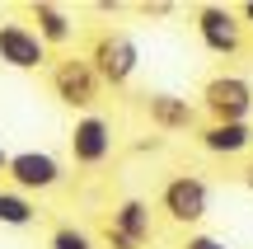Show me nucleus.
Listing matches in <instances>:
<instances>
[{
	"label": "nucleus",
	"mask_w": 253,
	"mask_h": 249,
	"mask_svg": "<svg viewBox=\"0 0 253 249\" xmlns=\"http://www.w3.org/2000/svg\"><path fill=\"white\" fill-rule=\"evenodd\" d=\"M197 108L207 122H253V80L239 71H216L202 80Z\"/></svg>",
	"instance_id": "1"
},
{
	"label": "nucleus",
	"mask_w": 253,
	"mask_h": 249,
	"mask_svg": "<svg viewBox=\"0 0 253 249\" xmlns=\"http://www.w3.org/2000/svg\"><path fill=\"white\" fill-rule=\"evenodd\" d=\"M89 66L99 71L103 90H126V85L136 80V71H141V47H136L131 33H122V28H103V33H94L89 43Z\"/></svg>",
	"instance_id": "2"
},
{
	"label": "nucleus",
	"mask_w": 253,
	"mask_h": 249,
	"mask_svg": "<svg viewBox=\"0 0 253 249\" xmlns=\"http://www.w3.org/2000/svg\"><path fill=\"white\" fill-rule=\"evenodd\" d=\"M47 75H52V94L66 103V108L94 113V103H99V94H103V80H99V71L89 66V56H84V52L52 61V66H47Z\"/></svg>",
	"instance_id": "3"
},
{
	"label": "nucleus",
	"mask_w": 253,
	"mask_h": 249,
	"mask_svg": "<svg viewBox=\"0 0 253 249\" xmlns=\"http://www.w3.org/2000/svg\"><path fill=\"white\" fill-rule=\"evenodd\" d=\"M160 212L173 226H202L211 216V184L202 174H169L160 188Z\"/></svg>",
	"instance_id": "4"
},
{
	"label": "nucleus",
	"mask_w": 253,
	"mask_h": 249,
	"mask_svg": "<svg viewBox=\"0 0 253 249\" xmlns=\"http://www.w3.org/2000/svg\"><path fill=\"white\" fill-rule=\"evenodd\" d=\"M5 184L28 193V198H38V193H52V188L66 184V165L52 150H14L9 169H5Z\"/></svg>",
	"instance_id": "5"
},
{
	"label": "nucleus",
	"mask_w": 253,
	"mask_h": 249,
	"mask_svg": "<svg viewBox=\"0 0 253 249\" xmlns=\"http://www.w3.org/2000/svg\"><path fill=\"white\" fill-rule=\"evenodd\" d=\"M66 146H71V160L80 169H99V165H108V160H113L118 137H113V122L103 118V113H80V118L71 122Z\"/></svg>",
	"instance_id": "6"
},
{
	"label": "nucleus",
	"mask_w": 253,
	"mask_h": 249,
	"mask_svg": "<svg viewBox=\"0 0 253 249\" xmlns=\"http://www.w3.org/2000/svg\"><path fill=\"white\" fill-rule=\"evenodd\" d=\"M0 66L42 71V66H52V47L38 38V28L28 19H0Z\"/></svg>",
	"instance_id": "7"
},
{
	"label": "nucleus",
	"mask_w": 253,
	"mask_h": 249,
	"mask_svg": "<svg viewBox=\"0 0 253 249\" xmlns=\"http://www.w3.org/2000/svg\"><path fill=\"white\" fill-rule=\"evenodd\" d=\"M197 38L211 56H239L244 52V19L230 5H202L197 9Z\"/></svg>",
	"instance_id": "8"
},
{
	"label": "nucleus",
	"mask_w": 253,
	"mask_h": 249,
	"mask_svg": "<svg viewBox=\"0 0 253 249\" xmlns=\"http://www.w3.org/2000/svg\"><path fill=\"white\" fill-rule=\"evenodd\" d=\"M145 118H150V127L160 132H197V103L183 99V94H169V90H155L145 94Z\"/></svg>",
	"instance_id": "9"
},
{
	"label": "nucleus",
	"mask_w": 253,
	"mask_h": 249,
	"mask_svg": "<svg viewBox=\"0 0 253 249\" xmlns=\"http://www.w3.org/2000/svg\"><path fill=\"white\" fill-rule=\"evenodd\" d=\"M197 146L207 150V155H220V160L249 155L253 150V122H202L197 127Z\"/></svg>",
	"instance_id": "10"
},
{
	"label": "nucleus",
	"mask_w": 253,
	"mask_h": 249,
	"mask_svg": "<svg viewBox=\"0 0 253 249\" xmlns=\"http://www.w3.org/2000/svg\"><path fill=\"white\" fill-rule=\"evenodd\" d=\"M28 24L38 28V38H42L47 47H66L75 38V14L61 5H52V0H33L28 5Z\"/></svg>",
	"instance_id": "11"
},
{
	"label": "nucleus",
	"mask_w": 253,
	"mask_h": 249,
	"mask_svg": "<svg viewBox=\"0 0 253 249\" xmlns=\"http://www.w3.org/2000/svg\"><path fill=\"white\" fill-rule=\"evenodd\" d=\"M113 231H122L131 245H145L155 235V212H150V202L145 198H122L118 207H113Z\"/></svg>",
	"instance_id": "12"
},
{
	"label": "nucleus",
	"mask_w": 253,
	"mask_h": 249,
	"mask_svg": "<svg viewBox=\"0 0 253 249\" xmlns=\"http://www.w3.org/2000/svg\"><path fill=\"white\" fill-rule=\"evenodd\" d=\"M38 221V202L28 193H19V188L0 184V226H14V231H24V226Z\"/></svg>",
	"instance_id": "13"
},
{
	"label": "nucleus",
	"mask_w": 253,
	"mask_h": 249,
	"mask_svg": "<svg viewBox=\"0 0 253 249\" xmlns=\"http://www.w3.org/2000/svg\"><path fill=\"white\" fill-rule=\"evenodd\" d=\"M47 249H99V240L89 231H80V226H52Z\"/></svg>",
	"instance_id": "14"
},
{
	"label": "nucleus",
	"mask_w": 253,
	"mask_h": 249,
	"mask_svg": "<svg viewBox=\"0 0 253 249\" xmlns=\"http://www.w3.org/2000/svg\"><path fill=\"white\" fill-rule=\"evenodd\" d=\"M178 249H230L225 240H220V235H207V231H192L188 240H183Z\"/></svg>",
	"instance_id": "15"
},
{
	"label": "nucleus",
	"mask_w": 253,
	"mask_h": 249,
	"mask_svg": "<svg viewBox=\"0 0 253 249\" xmlns=\"http://www.w3.org/2000/svg\"><path fill=\"white\" fill-rule=\"evenodd\" d=\"M103 245H108V249H141V245H131V240H126L122 231H113V226L103 231Z\"/></svg>",
	"instance_id": "16"
},
{
	"label": "nucleus",
	"mask_w": 253,
	"mask_h": 249,
	"mask_svg": "<svg viewBox=\"0 0 253 249\" xmlns=\"http://www.w3.org/2000/svg\"><path fill=\"white\" fill-rule=\"evenodd\" d=\"M239 19H244V28H253V0H244V5H239Z\"/></svg>",
	"instance_id": "17"
},
{
	"label": "nucleus",
	"mask_w": 253,
	"mask_h": 249,
	"mask_svg": "<svg viewBox=\"0 0 253 249\" xmlns=\"http://www.w3.org/2000/svg\"><path fill=\"white\" fill-rule=\"evenodd\" d=\"M239 179H244V188H253V160L244 165V174H239Z\"/></svg>",
	"instance_id": "18"
},
{
	"label": "nucleus",
	"mask_w": 253,
	"mask_h": 249,
	"mask_svg": "<svg viewBox=\"0 0 253 249\" xmlns=\"http://www.w3.org/2000/svg\"><path fill=\"white\" fill-rule=\"evenodd\" d=\"M5 169H9V150L0 146V179H5Z\"/></svg>",
	"instance_id": "19"
}]
</instances>
